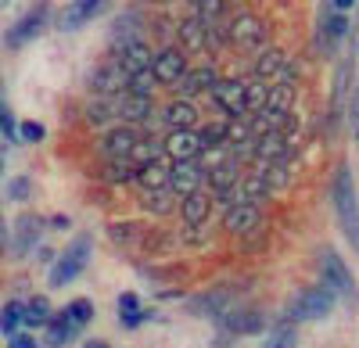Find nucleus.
Segmentation results:
<instances>
[{
    "label": "nucleus",
    "instance_id": "obj_19",
    "mask_svg": "<svg viewBox=\"0 0 359 348\" xmlns=\"http://www.w3.org/2000/svg\"><path fill=\"white\" fill-rule=\"evenodd\" d=\"M137 137H140V133L130 130V126H111V130L104 133V140H101L104 158H108V162H126V155L133 151Z\"/></svg>",
    "mask_w": 359,
    "mask_h": 348
},
{
    "label": "nucleus",
    "instance_id": "obj_31",
    "mask_svg": "<svg viewBox=\"0 0 359 348\" xmlns=\"http://www.w3.org/2000/svg\"><path fill=\"white\" fill-rule=\"evenodd\" d=\"M76 334H79V327H72V323L65 320V312H62V316H50V323H47V344H50V348H65Z\"/></svg>",
    "mask_w": 359,
    "mask_h": 348
},
{
    "label": "nucleus",
    "instance_id": "obj_43",
    "mask_svg": "<svg viewBox=\"0 0 359 348\" xmlns=\"http://www.w3.org/2000/svg\"><path fill=\"white\" fill-rule=\"evenodd\" d=\"M29 190H33L29 176H18V180H11V183H8V197H11V201H25V197H29Z\"/></svg>",
    "mask_w": 359,
    "mask_h": 348
},
{
    "label": "nucleus",
    "instance_id": "obj_2",
    "mask_svg": "<svg viewBox=\"0 0 359 348\" xmlns=\"http://www.w3.org/2000/svg\"><path fill=\"white\" fill-rule=\"evenodd\" d=\"M223 36L233 50H266V36H269V29L259 15L252 11H241L226 29H223Z\"/></svg>",
    "mask_w": 359,
    "mask_h": 348
},
{
    "label": "nucleus",
    "instance_id": "obj_24",
    "mask_svg": "<svg viewBox=\"0 0 359 348\" xmlns=\"http://www.w3.org/2000/svg\"><path fill=\"white\" fill-rule=\"evenodd\" d=\"M284 65H287V54H284L280 47H266V50L259 54V62H255V79H259V83L277 79Z\"/></svg>",
    "mask_w": 359,
    "mask_h": 348
},
{
    "label": "nucleus",
    "instance_id": "obj_18",
    "mask_svg": "<svg viewBox=\"0 0 359 348\" xmlns=\"http://www.w3.org/2000/svg\"><path fill=\"white\" fill-rule=\"evenodd\" d=\"M205 180L212 183V190L223 197V194H226L237 180H241V162H233V158H230V151H226L223 158H216L212 165L205 169Z\"/></svg>",
    "mask_w": 359,
    "mask_h": 348
},
{
    "label": "nucleus",
    "instance_id": "obj_8",
    "mask_svg": "<svg viewBox=\"0 0 359 348\" xmlns=\"http://www.w3.org/2000/svg\"><path fill=\"white\" fill-rule=\"evenodd\" d=\"M208 97H212V104L230 115V119H245V79H219L212 90H208Z\"/></svg>",
    "mask_w": 359,
    "mask_h": 348
},
{
    "label": "nucleus",
    "instance_id": "obj_46",
    "mask_svg": "<svg viewBox=\"0 0 359 348\" xmlns=\"http://www.w3.org/2000/svg\"><path fill=\"white\" fill-rule=\"evenodd\" d=\"M118 320H123V327H126V330H137L144 320H151V312L140 309V312H130V316H118Z\"/></svg>",
    "mask_w": 359,
    "mask_h": 348
},
{
    "label": "nucleus",
    "instance_id": "obj_52",
    "mask_svg": "<svg viewBox=\"0 0 359 348\" xmlns=\"http://www.w3.org/2000/svg\"><path fill=\"white\" fill-rule=\"evenodd\" d=\"M83 348H111V344H108V341H86Z\"/></svg>",
    "mask_w": 359,
    "mask_h": 348
},
{
    "label": "nucleus",
    "instance_id": "obj_28",
    "mask_svg": "<svg viewBox=\"0 0 359 348\" xmlns=\"http://www.w3.org/2000/svg\"><path fill=\"white\" fill-rule=\"evenodd\" d=\"M101 4L104 0H76V4H69L65 15H62V29H79L83 22H90L101 11Z\"/></svg>",
    "mask_w": 359,
    "mask_h": 348
},
{
    "label": "nucleus",
    "instance_id": "obj_36",
    "mask_svg": "<svg viewBox=\"0 0 359 348\" xmlns=\"http://www.w3.org/2000/svg\"><path fill=\"white\" fill-rule=\"evenodd\" d=\"M104 180H108L111 187H126V183L137 180V169H133L130 162H108V165H104Z\"/></svg>",
    "mask_w": 359,
    "mask_h": 348
},
{
    "label": "nucleus",
    "instance_id": "obj_41",
    "mask_svg": "<svg viewBox=\"0 0 359 348\" xmlns=\"http://www.w3.org/2000/svg\"><path fill=\"white\" fill-rule=\"evenodd\" d=\"M266 90H269V86L259 83V79H255V83H245V111L255 115V111L266 104Z\"/></svg>",
    "mask_w": 359,
    "mask_h": 348
},
{
    "label": "nucleus",
    "instance_id": "obj_9",
    "mask_svg": "<svg viewBox=\"0 0 359 348\" xmlns=\"http://www.w3.org/2000/svg\"><path fill=\"white\" fill-rule=\"evenodd\" d=\"M320 287H327V291H341V295H352L355 291V284H352V273L345 270L341 263V255H334L331 248H327L320 255Z\"/></svg>",
    "mask_w": 359,
    "mask_h": 348
},
{
    "label": "nucleus",
    "instance_id": "obj_10",
    "mask_svg": "<svg viewBox=\"0 0 359 348\" xmlns=\"http://www.w3.org/2000/svg\"><path fill=\"white\" fill-rule=\"evenodd\" d=\"M201 183H205V162H201V158L169 165V190H172V194L187 197V194L201 190Z\"/></svg>",
    "mask_w": 359,
    "mask_h": 348
},
{
    "label": "nucleus",
    "instance_id": "obj_40",
    "mask_svg": "<svg viewBox=\"0 0 359 348\" xmlns=\"http://www.w3.org/2000/svg\"><path fill=\"white\" fill-rule=\"evenodd\" d=\"M65 320H69L72 327H83V323H90V320H94V302L76 298V302L65 309Z\"/></svg>",
    "mask_w": 359,
    "mask_h": 348
},
{
    "label": "nucleus",
    "instance_id": "obj_27",
    "mask_svg": "<svg viewBox=\"0 0 359 348\" xmlns=\"http://www.w3.org/2000/svg\"><path fill=\"white\" fill-rule=\"evenodd\" d=\"M158 158H162V144H158L155 137H137L133 151L126 155V162H130L133 169H144V165H151V162H158Z\"/></svg>",
    "mask_w": 359,
    "mask_h": 348
},
{
    "label": "nucleus",
    "instance_id": "obj_45",
    "mask_svg": "<svg viewBox=\"0 0 359 348\" xmlns=\"http://www.w3.org/2000/svg\"><path fill=\"white\" fill-rule=\"evenodd\" d=\"M130 312H140V298H137L133 291L118 295V316H130Z\"/></svg>",
    "mask_w": 359,
    "mask_h": 348
},
{
    "label": "nucleus",
    "instance_id": "obj_20",
    "mask_svg": "<svg viewBox=\"0 0 359 348\" xmlns=\"http://www.w3.org/2000/svg\"><path fill=\"white\" fill-rule=\"evenodd\" d=\"M151 62H155V54H151V47H147L144 40H130V43L118 47V65H123L126 76L151 72Z\"/></svg>",
    "mask_w": 359,
    "mask_h": 348
},
{
    "label": "nucleus",
    "instance_id": "obj_4",
    "mask_svg": "<svg viewBox=\"0 0 359 348\" xmlns=\"http://www.w3.org/2000/svg\"><path fill=\"white\" fill-rule=\"evenodd\" d=\"M334 205H338V219L345 226V237L355 244L359 241V219H355V183H352V172L341 165L338 169V180H334Z\"/></svg>",
    "mask_w": 359,
    "mask_h": 348
},
{
    "label": "nucleus",
    "instance_id": "obj_25",
    "mask_svg": "<svg viewBox=\"0 0 359 348\" xmlns=\"http://www.w3.org/2000/svg\"><path fill=\"white\" fill-rule=\"evenodd\" d=\"M140 209L151 212V216H169V212H176V194L169 187H162V190H140Z\"/></svg>",
    "mask_w": 359,
    "mask_h": 348
},
{
    "label": "nucleus",
    "instance_id": "obj_42",
    "mask_svg": "<svg viewBox=\"0 0 359 348\" xmlns=\"http://www.w3.org/2000/svg\"><path fill=\"white\" fill-rule=\"evenodd\" d=\"M151 86H155L151 72H137V76H130V83H126V94H133V97H151Z\"/></svg>",
    "mask_w": 359,
    "mask_h": 348
},
{
    "label": "nucleus",
    "instance_id": "obj_38",
    "mask_svg": "<svg viewBox=\"0 0 359 348\" xmlns=\"http://www.w3.org/2000/svg\"><path fill=\"white\" fill-rule=\"evenodd\" d=\"M22 327V302H8L4 309H0V330H4L8 337H15Z\"/></svg>",
    "mask_w": 359,
    "mask_h": 348
},
{
    "label": "nucleus",
    "instance_id": "obj_1",
    "mask_svg": "<svg viewBox=\"0 0 359 348\" xmlns=\"http://www.w3.org/2000/svg\"><path fill=\"white\" fill-rule=\"evenodd\" d=\"M90 251H94V241L90 237H76L62 255H57V263L50 266V277H47V284L50 287H65V284H72L83 270H86V263H90Z\"/></svg>",
    "mask_w": 359,
    "mask_h": 348
},
{
    "label": "nucleus",
    "instance_id": "obj_50",
    "mask_svg": "<svg viewBox=\"0 0 359 348\" xmlns=\"http://www.w3.org/2000/svg\"><path fill=\"white\" fill-rule=\"evenodd\" d=\"M50 223H54V230H65V226H69V216H54Z\"/></svg>",
    "mask_w": 359,
    "mask_h": 348
},
{
    "label": "nucleus",
    "instance_id": "obj_13",
    "mask_svg": "<svg viewBox=\"0 0 359 348\" xmlns=\"http://www.w3.org/2000/svg\"><path fill=\"white\" fill-rule=\"evenodd\" d=\"M40 230H43V219H40V216H33V212L18 216V223H15V234H11V244H8V251H11L15 258H25L29 251L36 248V241H40Z\"/></svg>",
    "mask_w": 359,
    "mask_h": 348
},
{
    "label": "nucleus",
    "instance_id": "obj_30",
    "mask_svg": "<svg viewBox=\"0 0 359 348\" xmlns=\"http://www.w3.org/2000/svg\"><path fill=\"white\" fill-rule=\"evenodd\" d=\"M198 15H194V22L201 25V29H216V25H223V15H226V0H198Z\"/></svg>",
    "mask_w": 359,
    "mask_h": 348
},
{
    "label": "nucleus",
    "instance_id": "obj_21",
    "mask_svg": "<svg viewBox=\"0 0 359 348\" xmlns=\"http://www.w3.org/2000/svg\"><path fill=\"white\" fill-rule=\"evenodd\" d=\"M162 123L169 126V133H184V130H198V108L191 101H169L162 108Z\"/></svg>",
    "mask_w": 359,
    "mask_h": 348
},
{
    "label": "nucleus",
    "instance_id": "obj_23",
    "mask_svg": "<svg viewBox=\"0 0 359 348\" xmlns=\"http://www.w3.org/2000/svg\"><path fill=\"white\" fill-rule=\"evenodd\" d=\"M208 212H212V197H208L205 190H194L187 197H180V216H184L187 230L191 226H205L208 223Z\"/></svg>",
    "mask_w": 359,
    "mask_h": 348
},
{
    "label": "nucleus",
    "instance_id": "obj_26",
    "mask_svg": "<svg viewBox=\"0 0 359 348\" xmlns=\"http://www.w3.org/2000/svg\"><path fill=\"white\" fill-rule=\"evenodd\" d=\"M294 97H298V90L294 86H284V83H273L266 90V111H273V115H291V108H294Z\"/></svg>",
    "mask_w": 359,
    "mask_h": 348
},
{
    "label": "nucleus",
    "instance_id": "obj_39",
    "mask_svg": "<svg viewBox=\"0 0 359 348\" xmlns=\"http://www.w3.org/2000/svg\"><path fill=\"white\" fill-rule=\"evenodd\" d=\"M298 337H294V327L291 323H277L273 330L266 334V348H294Z\"/></svg>",
    "mask_w": 359,
    "mask_h": 348
},
{
    "label": "nucleus",
    "instance_id": "obj_44",
    "mask_svg": "<svg viewBox=\"0 0 359 348\" xmlns=\"http://www.w3.org/2000/svg\"><path fill=\"white\" fill-rule=\"evenodd\" d=\"M18 133H22V140H29V144H40V140H43V126H40V123H22Z\"/></svg>",
    "mask_w": 359,
    "mask_h": 348
},
{
    "label": "nucleus",
    "instance_id": "obj_17",
    "mask_svg": "<svg viewBox=\"0 0 359 348\" xmlns=\"http://www.w3.org/2000/svg\"><path fill=\"white\" fill-rule=\"evenodd\" d=\"M115 119H123V123H151L155 119V101L151 97L118 94L115 97Z\"/></svg>",
    "mask_w": 359,
    "mask_h": 348
},
{
    "label": "nucleus",
    "instance_id": "obj_32",
    "mask_svg": "<svg viewBox=\"0 0 359 348\" xmlns=\"http://www.w3.org/2000/svg\"><path fill=\"white\" fill-rule=\"evenodd\" d=\"M176 36H180V50H205V29L194 18H184L176 25Z\"/></svg>",
    "mask_w": 359,
    "mask_h": 348
},
{
    "label": "nucleus",
    "instance_id": "obj_3",
    "mask_svg": "<svg viewBox=\"0 0 359 348\" xmlns=\"http://www.w3.org/2000/svg\"><path fill=\"white\" fill-rule=\"evenodd\" d=\"M331 309H334V291H327V287H306L287 305V320H323Z\"/></svg>",
    "mask_w": 359,
    "mask_h": 348
},
{
    "label": "nucleus",
    "instance_id": "obj_47",
    "mask_svg": "<svg viewBox=\"0 0 359 348\" xmlns=\"http://www.w3.org/2000/svg\"><path fill=\"white\" fill-rule=\"evenodd\" d=\"M15 130H18V126H15V115H11L4 104H0V133H4V137H15Z\"/></svg>",
    "mask_w": 359,
    "mask_h": 348
},
{
    "label": "nucleus",
    "instance_id": "obj_22",
    "mask_svg": "<svg viewBox=\"0 0 359 348\" xmlns=\"http://www.w3.org/2000/svg\"><path fill=\"white\" fill-rule=\"evenodd\" d=\"M230 305H233V291H230V287H212V291H205V295H198V298L191 302V312L219 320Z\"/></svg>",
    "mask_w": 359,
    "mask_h": 348
},
{
    "label": "nucleus",
    "instance_id": "obj_34",
    "mask_svg": "<svg viewBox=\"0 0 359 348\" xmlns=\"http://www.w3.org/2000/svg\"><path fill=\"white\" fill-rule=\"evenodd\" d=\"M86 119L90 126H104V123H118L115 119V97H94L86 108Z\"/></svg>",
    "mask_w": 359,
    "mask_h": 348
},
{
    "label": "nucleus",
    "instance_id": "obj_5",
    "mask_svg": "<svg viewBox=\"0 0 359 348\" xmlns=\"http://www.w3.org/2000/svg\"><path fill=\"white\" fill-rule=\"evenodd\" d=\"M248 151L259 165H291L294 158V148L287 144L284 133H262V137H252Z\"/></svg>",
    "mask_w": 359,
    "mask_h": 348
},
{
    "label": "nucleus",
    "instance_id": "obj_7",
    "mask_svg": "<svg viewBox=\"0 0 359 348\" xmlns=\"http://www.w3.org/2000/svg\"><path fill=\"white\" fill-rule=\"evenodd\" d=\"M187 69L191 65H187V54L184 50H180V47H162L155 54V62H151V79L162 83V86H176L180 79H184Z\"/></svg>",
    "mask_w": 359,
    "mask_h": 348
},
{
    "label": "nucleus",
    "instance_id": "obj_37",
    "mask_svg": "<svg viewBox=\"0 0 359 348\" xmlns=\"http://www.w3.org/2000/svg\"><path fill=\"white\" fill-rule=\"evenodd\" d=\"M111 241L115 244H123V248H130V244H137L140 237H144V226L140 223H111Z\"/></svg>",
    "mask_w": 359,
    "mask_h": 348
},
{
    "label": "nucleus",
    "instance_id": "obj_29",
    "mask_svg": "<svg viewBox=\"0 0 359 348\" xmlns=\"http://www.w3.org/2000/svg\"><path fill=\"white\" fill-rule=\"evenodd\" d=\"M137 183H140V190H162V187H169V165L158 158L151 165L137 169Z\"/></svg>",
    "mask_w": 359,
    "mask_h": 348
},
{
    "label": "nucleus",
    "instance_id": "obj_11",
    "mask_svg": "<svg viewBox=\"0 0 359 348\" xmlns=\"http://www.w3.org/2000/svg\"><path fill=\"white\" fill-rule=\"evenodd\" d=\"M47 15H50V8L47 4H36L33 11H29L22 22H15L11 29H8V36H4V43L11 47V50H18V47H25L33 36H40L43 33V25H47Z\"/></svg>",
    "mask_w": 359,
    "mask_h": 348
},
{
    "label": "nucleus",
    "instance_id": "obj_33",
    "mask_svg": "<svg viewBox=\"0 0 359 348\" xmlns=\"http://www.w3.org/2000/svg\"><path fill=\"white\" fill-rule=\"evenodd\" d=\"M22 323L25 327H47L50 323V302L43 295H36L29 305H22Z\"/></svg>",
    "mask_w": 359,
    "mask_h": 348
},
{
    "label": "nucleus",
    "instance_id": "obj_14",
    "mask_svg": "<svg viewBox=\"0 0 359 348\" xmlns=\"http://www.w3.org/2000/svg\"><path fill=\"white\" fill-rule=\"evenodd\" d=\"M216 83H219L216 65H198V69H187V72H184V79L176 83V90H180V97H176V101H191V97H198V94H208Z\"/></svg>",
    "mask_w": 359,
    "mask_h": 348
},
{
    "label": "nucleus",
    "instance_id": "obj_35",
    "mask_svg": "<svg viewBox=\"0 0 359 348\" xmlns=\"http://www.w3.org/2000/svg\"><path fill=\"white\" fill-rule=\"evenodd\" d=\"M345 33H348L345 15H327V22H323V33H320V47H323V50H331V47H334Z\"/></svg>",
    "mask_w": 359,
    "mask_h": 348
},
{
    "label": "nucleus",
    "instance_id": "obj_51",
    "mask_svg": "<svg viewBox=\"0 0 359 348\" xmlns=\"http://www.w3.org/2000/svg\"><path fill=\"white\" fill-rule=\"evenodd\" d=\"M4 244H8V226H4V219H0V251H4Z\"/></svg>",
    "mask_w": 359,
    "mask_h": 348
},
{
    "label": "nucleus",
    "instance_id": "obj_53",
    "mask_svg": "<svg viewBox=\"0 0 359 348\" xmlns=\"http://www.w3.org/2000/svg\"><path fill=\"white\" fill-rule=\"evenodd\" d=\"M187 4H198V0H187Z\"/></svg>",
    "mask_w": 359,
    "mask_h": 348
},
{
    "label": "nucleus",
    "instance_id": "obj_49",
    "mask_svg": "<svg viewBox=\"0 0 359 348\" xmlns=\"http://www.w3.org/2000/svg\"><path fill=\"white\" fill-rule=\"evenodd\" d=\"M348 8H355V0H334V15H345Z\"/></svg>",
    "mask_w": 359,
    "mask_h": 348
},
{
    "label": "nucleus",
    "instance_id": "obj_15",
    "mask_svg": "<svg viewBox=\"0 0 359 348\" xmlns=\"http://www.w3.org/2000/svg\"><path fill=\"white\" fill-rule=\"evenodd\" d=\"M126 83H130V76L123 72V65H118V62H104L94 72V79H90L94 97H118V94H126Z\"/></svg>",
    "mask_w": 359,
    "mask_h": 348
},
{
    "label": "nucleus",
    "instance_id": "obj_12",
    "mask_svg": "<svg viewBox=\"0 0 359 348\" xmlns=\"http://www.w3.org/2000/svg\"><path fill=\"white\" fill-rule=\"evenodd\" d=\"M223 230L233 237H248L262 230V209L259 205H226L223 212Z\"/></svg>",
    "mask_w": 359,
    "mask_h": 348
},
{
    "label": "nucleus",
    "instance_id": "obj_48",
    "mask_svg": "<svg viewBox=\"0 0 359 348\" xmlns=\"http://www.w3.org/2000/svg\"><path fill=\"white\" fill-rule=\"evenodd\" d=\"M8 348H36V341L29 337V334H15V337L8 341Z\"/></svg>",
    "mask_w": 359,
    "mask_h": 348
},
{
    "label": "nucleus",
    "instance_id": "obj_16",
    "mask_svg": "<svg viewBox=\"0 0 359 348\" xmlns=\"http://www.w3.org/2000/svg\"><path fill=\"white\" fill-rule=\"evenodd\" d=\"M162 155H169L172 165H176V162H194V158H201V140H198L194 130L169 133V137L162 140Z\"/></svg>",
    "mask_w": 359,
    "mask_h": 348
},
{
    "label": "nucleus",
    "instance_id": "obj_6",
    "mask_svg": "<svg viewBox=\"0 0 359 348\" xmlns=\"http://www.w3.org/2000/svg\"><path fill=\"white\" fill-rule=\"evenodd\" d=\"M219 327L230 337H248V334H262L266 330V316L259 309H248V305H230L219 316Z\"/></svg>",
    "mask_w": 359,
    "mask_h": 348
}]
</instances>
